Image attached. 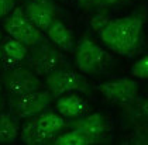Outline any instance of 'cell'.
Returning <instances> with one entry per match:
<instances>
[{
    "instance_id": "cell-1",
    "label": "cell",
    "mask_w": 148,
    "mask_h": 145,
    "mask_svg": "<svg viewBox=\"0 0 148 145\" xmlns=\"http://www.w3.org/2000/svg\"><path fill=\"white\" fill-rule=\"evenodd\" d=\"M143 33V20L137 16L112 18L99 31L102 42L116 54L127 55L136 49Z\"/></svg>"
},
{
    "instance_id": "cell-2",
    "label": "cell",
    "mask_w": 148,
    "mask_h": 145,
    "mask_svg": "<svg viewBox=\"0 0 148 145\" xmlns=\"http://www.w3.org/2000/svg\"><path fill=\"white\" fill-rule=\"evenodd\" d=\"M65 125L66 123L62 116H58L52 111H42L38 116L31 117V121L24 125L18 137L24 144H44L48 142V140L54 138V135Z\"/></svg>"
},
{
    "instance_id": "cell-3",
    "label": "cell",
    "mask_w": 148,
    "mask_h": 145,
    "mask_svg": "<svg viewBox=\"0 0 148 145\" xmlns=\"http://www.w3.org/2000/svg\"><path fill=\"white\" fill-rule=\"evenodd\" d=\"M112 61V55L89 38H82L75 51V65L82 73H102Z\"/></svg>"
},
{
    "instance_id": "cell-4",
    "label": "cell",
    "mask_w": 148,
    "mask_h": 145,
    "mask_svg": "<svg viewBox=\"0 0 148 145\" xmlns=\"http://www.w3.org/2000/svg\"><path fill=\"white\" fill-rule=\"evenodd\" d=\"M3 28L12 38L20 41L27 48L41 44L45 40L42 31L28 20L21 7H14L12 13L6 16V18L3 20Z\"/></svg>"
},
{
    "instance_id": "cell-5",
    "label": "cell",
    "mask_w": 148,
    "mask_h": 145,
    "mask_svg": "<svg viewBox=\"0 0 148 145\" xmlns=\"http://www.w3.org/2000/svg\"><path fill=\"white\" fill-rule=\"evenodd\" d=\"M52 99L54 96L49 90L40 89L23 94H14L9 101V107L10 113L17 118H30L45 111L51 106Z\"/></svg>"
},
{
    "instance_id": "cell-6",
    "label": "cell",
    "mask_w": 148,
    "mask_h": 145,
    "mask_svg": "<svg viewBox=\"0 0 148 145\" xmlns=\"http://www.w3.org/2000/svg\"><path fill=\"white\" fill-rule=\"evenodd\" d=\"M45 88L51 92L54 97H59L62 94H68L73 92L85 93L90 89L88 79L79 72L57 69L45 76Z\"/></svg>"
},
{
    "instance_id": "cell-7",
    "label": "cell",
    "mask_w": 148,
    "mask_h": 145,
    "mask_svg": "<svg viewBox=\"0 0 148 145\" xmlns=\"http://www.w3.org/2000/svg\"><path fill=\"white\" fill-rule=\"evenodd\" d=\"M1 85L13 96L44 89L45 86L34 70H28L24 68H14L6 72L1 76Z\"/></svg>"
},
{
    "instance_id": "cell-8",
    "label": "cell",
    "mask_w": 148,
    "mask_h": 145,
    "mask_svg": "<svg viewBox=\"0 0 148 145\" xmlns=\"http://www.w3.org/2000/svg\"><path fill=\"white\" fill-rule=\"evenodd\" d=\"M97 89L106 100L116 104H121V106L131 104L136 100L137 93H138L137 83L128 78H116L103 82L99 85Z\"/></svg>"
},
{
    "instance_id": "cell-9",
    "label": "cell",
    "mask_w": 148,
    "mask_h": 145,
    "mask_svg": "<svg viewBox=\"0 0 148 145\" xmlns=\"http://www.w3.org/2000/svg\"><path fill=\"white\" fill-rule=\"evenodd\" d=\"M64 64V56L59 52V48L48 44L45 40L41 44L35 45L33 54V66L37 75L47 76L51 72L61 69Z\"/></svg>"
},
{
    "instance_id": "cell-10",
    "label": "cell",
    "mask_w": 148,
    "mask_h": 145,
    "mask_svg": "<svg viewBox=\"0 0 148 145\" xmlns=\"http://www.w3.org/2000/svg\"><path fill=\"white\" fill-rule=\"evenodd\" d=\"M72 125H73V128L80 130L86 137H89L90 140H95L97 142L100 141V138L104 135V133L107 131V127H109L106 118L100 113L89 114L82 118L79 117V120L72 123Z\"/></svg>"
},
{
    "instance_id": "cell-11",
    "label": "cell",
    "mask_w": 148,
    "mask_h": 145,
    "mask_svg": "<svg viewBox=\"0 0 148 145\" xmlns=\"http://www.w3.org/2000/svg\"><path fill=\"white\" fill-rule=\"evenodd\" d=\"M57 111L62 117L78 118L88 111V104L82 97L73 93L62 94L57 100Z\"/></svg>"
},
{
    "instance_id": "cell-12",
    "label": "cell",
    "mask_w": 148,
    "mask_h": 145,
    "mask_svg": "<svg viewBox=\"0 0 148 145\" xmlns=\"http://www.w3.org/2000/svg\"><path fill=\"white\" fill-rule=\"evenodd\" d=\"M24 13L28 17V20L41 31H47V28L51 25V23L55 18L52 7L41 4V3H35V1L27 3L24 7Z\"/></svg>"
},
{
    "instance_id": "cell-13",
    "label": "cell",
    "mask_w": 148,
    "mask_h": 145,
    "mask_svg": "<svg viewBox=\"0 0 148 145\" xmlns=\"http://www.w3.org/2000/svg\"><path fill=\"white\" fill-rule=\"evenodd\" d=\"M47 37L52 41V44L64 51L73 49V34L68 27L58 18H54L51 25L47 28Z\"/></svg>"
},
{
    "instance_id": "cell-14",
    "label": "cell",
    "mask_w": 148,
    "mask_h": 145,
    "mask_svg": "<svg viewBox=\"0 0 148 145\" xmlns=\"http://www.w3.org/2000/svg\"><path fill=\"white\" fill-rule=\"evenodd\" d=\"M20 135L18 118L12 113L0 111V142H14Z\"/></svg>"
},
{
    "instance_id": "cell-15",
    "label": "cell",
    "mask_w": 148,
    "mask_h": 145,
    "mask_svg": "<svg viewBox=\"0 0 148 145\" xmlns=\"http://www.w3.org/2000/svg\"><path fill=\"white\" fill-rule=\"evenodd\" d=\"M1 51L4 52V55L7 56V59L12 61V62H20L28 54V48L24 44H21L20 41L12 38V37L3 44Z\"/></svg>"
},
{
    "instance_id": "cell-16",
    "label": "cell",
    "mask_w": 148,
    "mask_h": 145,
    "mask_svg": "<svg viewBox=\"0 0 148 145\" xmlns=\"http://www.w3.org/2000/svg\"><path fill=\"white\" fill-rule=\"evenodd\" d=\"M96 142L97 141L90 140L89 137H86L78 128H73L72 131L59 135V137H57L54 140V144L58 145H89V144H96Z\"/></svg>"
},
{
    "instance_id": "cell-17",
    "label": "cell",
    "mask_w": 148,
    "mask_h": 145,
    "mask_svg": "<svg viewBox=\"0 0 148 145\" xmlns=\"http://www.w3.org/2000/svg\"><path fill=\"white\" fill-rule=\"evenodd\" d=\"M133 76L140 80H145L148 78V56H141L133 64L131 68Z\"/></svg>"
},
{
    "instance_id": "cell-18",
    "label": "cell",
    "mask_w": 148,
    "mask_h": 145,
    "mask_svg": "<svg viewBox=\"0 0 148 145\" xmlns=\"http://www.w3.org/2000/svg\"><path fill=\"white\" fill-rule=\"evenodd\" d=\"M16 6L14 0H0V17H6L13 11Z\"/></svg>"
},
{
    "instance_id": "cell-19",
    "label": "cell",
    "mask_w": 148,
    "mask_h": 145,
    "mask_svg": "<svg viewBox=\"0 0 148 145\" xmlns=\"http://www.w3.org/2000/svg\"><path fill=\"white\" fill-rule=\"evenodd\" d=\"M107 21H109V18H104V17H102L100 14H97V16H95V17L92 18V27L99 33L103 27H104V24H106Z\"/></svg>"
},
{
    "instance_id": "cell-20",
    "label": "cell",
    "mask_w": 148,
    "mask_h": 145,
    "mask_svg": "<svg viewBox=\"0 0 148 145\" xmlns=\"http://www.w3.org/2000/svg\"><path fill=\"white\" fill-rule=\"evenodd\" d=\"M97 3H103V4H117V3H123L124 0H95Z\"/></svg>"
},
{
    "instance_id": "cell-21",
    "label": "cell",
    "mask_w": 148,
    "mask_h": 145,
    "mask_svg": "<svg viewBox=\"0 0 148 145\" xmlns=\"http://www.w3.org/2000/svg\"><path fill=\"white\" fill-rule=\"evenodd\" d=\"M31 1H35V3H41V4H45V6L52 7V3H51V0H31Z\"/></svg>"
},
{
    "instance_id": "cell-22",
    "label": "cell",
    "mask_w": 148,
    "mask_h": 145,
    "mask_svg": "<svg viewBox=\"0 0 148 145\" xmlns=\"http://www.w3.org/2000/svg\"><path fill=\"white\" fill-rule=\"evenodd\" d=\"M4 107V97H3V92H0V111Z\"/></svg>"
},
{
    "instance_id": "cell-23",
    "label": "cell",
    "mask_w": 148,
    "mask_h": 145,
    "mask_svg": "<svg viewBox=\"0 0 148 145\" xmlns=\"http://www.w3.org/2000/svg\"><path fill=\"white\" fill-rule=\"evenodd\" d=\"M1 55H3V51H1V47H0V59H1Z\"/></svg>"
},
{
    "instance_id": "cell-24",
    "label": "cell",
    "mask_w": 148,
    "mask_h": 145,
    "mask_svg": "<svg viewBox=\"0 0 148 145\" xmlns=\"http://www.w3.org/2000/svg\"><path fill=\"white\" fill-rule=\"evenodd\" d=\"M0 92H3V85H1V82H0Z\"/></svg>"
}]
</instances>
